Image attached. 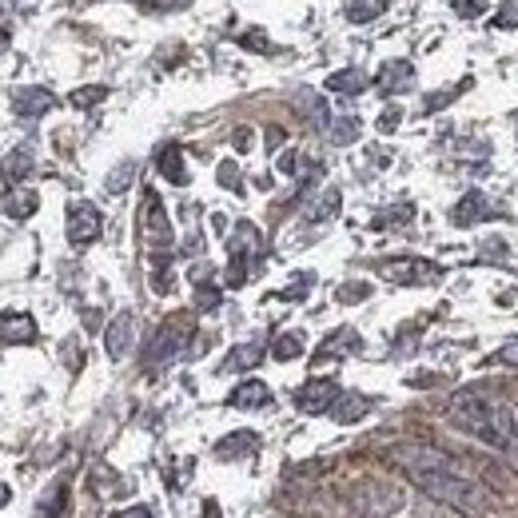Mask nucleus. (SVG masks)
<instances>
[{"label":"nucleus","mask_w":518,"mask_h":518,"mask_svg":"<svg viewBox=\"0 0 518 518\" xmlns=\"http://www.w3.org/2000/svg\"><path fill=\"white\" fill-rule=\"evenodd\" d=\"M447 415L463 435H471V439H479V443H487V447H495L503 455L518 451L515 411L503 399H495L487 391H459L451 399Z\"/></svg>","instance_id":"obj_1"},{"label":"nucleus","mask_w":518,"mask_h":518,"mask_svg":"<svg viewBox=\"0 0 518 518\" xmlns=\"http://www.w3.org/2000/svg\"><path fill=\"white\" fill-rule=\"evenodd\" d=\"M427 499H435V503H443V507H451V511H459V515H487L499 499H495V491H487L475 475H447V471H403Z\"/></svg>","instance_id":"obj_2"},{"label":"nucleus","mask_w":518,"mask_h":518,"mask_svg":"<svg viewBox=\"0 0 518 518\" xmlns=\"http://www.w3.org/2000/svg\"><path fill=\"white\" fill-rule=\"evenodd\" d=\"M140 236H144V248H148L152 263H156V267H168L172 248H176V236H172V220H168V212H164V204H160V196H156L152 188L144 192ZM156 267H152V271H156Z\"/></svg>","instance_id":"obj_3"},{"label":"nucleus","mask_w":518,"mask_h":518,"mask_svg":"<svg viewBox=\"0 0 518 518\" xmlns=\"http://www.w3.org/2000/svg\"><path fill=\"white\" fill-rule=\"evenodd\" d=\"M391 459L403 467V471H447V475H471L467 463H459L451 451H439V447H427V443H407V447H395Z\"/></svg>","instance_id":"obj_4"},{"label":"nucleus","mask_w":518,"mask_h":518,"mask_svg":"<svg viewBox=\"0 0 518 518\" xmlns=\"http://www.w3.org/2000/svg\"><path fill=\"white\" fill-rule=\"evenodd\" d=\"M104 232V220H100V208L88 204V200H72L68 204V244L72 248H88L96 244Z\"/></svg>","instance_id":"obj_5"},{"label":"nucleus","mask_w":518,"mask_h":518,"mask_svg":"<svg viewBox=\"0 0 518 518\" xmlns=\"http://www.w3.org/2000/svg\"><path fill=\"white\" fill-rule=\"evenodd\" d=\"M379 275L383 279H391V283H407V287H423V283H435L439 275H443V267L439 263H431V259H383L379 263Z\"/></svg>","instance_id":"obj_6"},{"label":"nucleus","mask_w":518,"mask_h":518,"mask_svg":"<svg viewBox=\"0 0 518 518\" xmlns=\"http://www.w3.org/2000/svg\"><path fill=\"white\" fill-rule=\"evenodd\" d=\"M188 335H192V323H188V319H168V323L156 331L152 347H148V363H152V367H168V363L184 351Z\"/></svg>","instance_id":"obj_7"},{"label":"nucleus","mask_w":518,"mask_h":518,"mask_svg":"<svg viewBox=\"0 0 518 518\" xmlns=\"http://www.w3.org/2000/svg\"><path fill=\"white\" fill-rule=\"evenodd\" d=\"M343 391H339V383L335 379H323V375H315V379H307L299 391H295V407L303 411V415H327L331 407H335V399H339Z\"/></svg>","instance_id":"obj_8"},{"label":"nucleus","mask_w":518,"mask_h":518,"mask_svg":"<svg viewBox=\"0 0 518 518\" xmlns=\"http://www.w3.org/2000/svg\"><path fill=\"white\" fill-rule=\"evenodd\" d=\"M132 347H136V315L132 311H120L108 323V331H104V351H108L112 363H124L132 355Z\"/></svg>","instance_id":"obj_9"},{"label":"nucleus","mask_w":518,"mask_h":518,"mask_svg":"<svg viewBox=\"0 0 518 518\" xmlns=\"http://www.w3.org/2000/svg\"><path fill=\"white\" fill-rule=\"evenodd\" d=\"M56 108V96L48 92V88H16L12 92V112L20 116V120H40V116H48Z\"/></svg>","instance_id":"obj_10"},{"label":"nucleus","mask_w":518,"mask_h":518,"mask_svg":"<svg viewBox=\"0 0 518 518\" xmlns=\"http://www.w3.org/2000/svg\"><path fill=\"white\" fill-rule=\"evenodd\" d=\"M0 343H16V347L36 343V319L28 311H4L0 315Z\"/></svg>","instance_id":"obj_11"},{"label":"nucleus","mask_w":518,"mask_h":518,"mask_svg":"<svg viewBox=\"0 0 518 518\" xmlns=\"http://www.w3.org/2000/svg\"><path fill=\"white\" fill-rule=\"evenodd\" d=\"M355 351H359V335H355L351 327H339V331H331V335L323 339V347L315 351V367H319V363L347 359V355H355Z\"/></svg>","instance_id":"obj_12"},{"label":"nucleus","mask_w":518,"mask_h":518,"mask_svg":"<svg viewBox=\"0 0 518 518\" xmlns=\"http://www.w3.org/2000/svg\"><path fill=\"white\" fill-rule=\"evenodd\" d=\"M411 84H415V64H411V60H391V64H383V72H379V80H375V88L387 92V96H399V92H407Z\"/></svg>","instance_id":"obj_13"},{"label":"nucleus","mask_w":518,"mask_h":518,"mask_svg":"<svg viewBox=\"0 0 518 518\" xmlns=\"http://www.w3.org/2000/svg\"><path fill=\"white\" fill-rule=\"evenodd\" d=\"M228 407L236 411H259V407H271V387L263 379H244L232 395H228Z\"/></svg>","instance_id":"obj_14"},{"label":"nucleus","mask_w":518,"mask_h":518,"mask_svg":"<svg viewBox=\"0 0 518 518\" xmlns=\"http://www.w3.org/2000/svg\"><path fill=\"white\" fill-rule=\"evenodd\" d=\"M36 208H40V196L32 192V188H24V184H16V188H8L4 192V204H0V212L8 216V220H28V216H36Z\"/></svg>","instance_id":"obj_15"},{"label":"nucleus","mask_w":518,"mask_h":518,"mask_svg":"<svg viewBox=\"0 0 518 518\" xmlns=\"http://www.w3.org/2000/svg\"><path fill=\"white\" fill-rule=\"evenodd\" d=\"M156 168H160V176L168 184H176V188L188 184V164H184V148L180 144H164L160 156H156Z\"/></svg>","instance_id":"obj_16"},{"label":"nucleus","mask_w":518,"mask_h":518,"mask_svg":"<svg viewBox=\"0 0 518 518\" xmlns=\"http://www.w3.org/2000/svg\"><path fill=\"white\" fill-rule=\"evenodd\" d=\"M367 411H371V399H367V395H359V391H343V395L335 399V407H331V419L347 427V423H359Z\"/></svg>","instance_id":"obj_17"},{"label":"nucleus","mask_w":518,"mask_h":518,"mask_svg":"<svg viewBox=\"0 0 518 518\" xmlns=\"http://www.w3.org/2000/svg\"><path fill=\"white\" fill-rule=\"evenodd\" d=\"M495 216V208H491V200L483 196V192H471V196H463V204L455 208V224L463 228V224H479V220H491Z\"/></svg>","instance_id":"obj_18"},{"label":"nucleus","mask_w":518,"mask_h":518,"mask_svg":"<svg viewBox=\"0 0 518 518\" xmlns=\"http://www.w3.org/2000/svg\"><path fill=\"white\" fill-rule=\"evenodd\" d=\"M327 88H331V92H339V96H359V92H367V88H371V76H367V72H359V68H343V72L327 76Z\"/></svg>","instance_id":"obj_19"},{"label":"nucleus","mask_w":518,"mask_h":518,"mask_svg":"<svg viewBox=\"0 0 518 518\" xmlns=\"http://www.w3.org/2000/svg\"><path fill=\"white\" fill-rule=\"evenodd\" d=\"M32 164H36V160H32V152H28V148H16V152H8V156H4V164H0V176H4V184H8V188H16V184H20V180L32 172Z\"/></svg>","instance_id":"obj_20"},{"label":"nucleus","mask_w":518,"mask_h":518,"mask_svg":"<svg viewBox=\"0 0 518 518\" xmlns=\"http://www.w3.org/2000/svg\"><path fill=\"white\" fill-rule=\"evenodd\" d=\"M267 355V347L252 339V343H240V347H232V355L224 359V371H252L259 359Z\"/></svg>","instance_id":"obj_21"},{"label":"nucleus","mask_w":518,"mask_h":518,"mask_svg":"<svg viewBox=\"0 0 518 518\" xmlns=\"http://www.w3.org/2000/svg\"><path fill=\"white\" fill-rule=\"evenodd\" d=\"M307 351V339L299 335V331H283V335H275V343H271V359L275 363H291V359H299Z\"/></svg>","instance_id":"obj_22"},{"label":"nucleus","mask_w":518,"mask_h":518,"mask_svg":"<svg viewBox=\"0 0 518 518\" xmlns=\"http://www.w3.org/2000/svg\"><path fill=\"white\" fill-rule=\"evenodd\" d=\"M64 507H68V479H56L44 495H40V518H60L64 515Z\"/></svg>","instance_id":"obj_23"},{"label":"nucleus","mask_w":518,"mask_h":518,"mask_svg":"<svg viewBox=\"0 0 518 518\" xmlns=\"http://www.w3.org/2000/svg\"><path fill=\"white\" fill-rule=\"evenodd\" d=\"M383 8H387V0H351L347 4V20L351 24H371V20L383 16Z\"/></svg>","instance_id":"obj_24"},{"label":"nucleus","mask_w":518,"mask_h":518,"mask_svg":"<svg viewBox=\"0 0 518 518\" xmlns=\"http://www.w3.org/2000/svg\"><path fill=\"white\" fill-rule=\"evenodd\" d=\"M248 451H256V435H252V431L228 435V439L216 447V455H220V459H236V455H248Z\"/></svg>","instance_id":"obj_25"},{"label":"nucleus","mask_w":518,"mask_h":518,"mask_svg":"<svg viewBox=\"0 0 518 518\" xmlns=\"http://www.w3.org/2000/svg\"><path fill=\"white\" fill-rule=\"evenodd\" d=\"M327 132H331L335 144H351V140H359V120L355 116H339V120L327 124Z\"/></svg>","instance_id":"obj_26"},{"label":"nucleus","mask_w":518,"mask_h":518,"mask_svg":"<svg viewBox=\"0 0 518 518\" xmlns=\"http://www.w3.org/2000/svg\"><path fill=\"white\" fill-rule=\"evenodd\" d=\"M100 100H108V88L104 84H88V88H76L72 92V108H96Z\"/></svg>","instance_id":"obj_27"},{"label":"nucleus","mask_w":518,"mask_h":518,"mask_svg":"<svg viewBox=\"0 0 518 518\" xmlns=\"http://www.w3.org/2000/svg\"><path fill=\"white\" fill-rule=\"evenodd\" d=\"M335 212H339V192L331 188V192H323V200H319V204L307 212V220H315V224H319V220H331Z\"/></svg>","instance_id":"obj_28"},{"label":"nucleus","mask_w":518,"mask_h":518,"mask_svg":"<svg viewBox=\"0 0 518 518\" xmlns=\"http://www.w3.org/2000/svg\"><path fill=\"white\" fill-rule=\"evenodd\" d=\"M367 295H371V287H367L363 279H355V283H343V287L335 291V299H339V303H359V299H367Z\"/></svg>","instance_id":"obj_29"},{"label":"nucleus","mask_w":518,"mask_h":518,"mask_svg":"<svg viewBox=\"0 0 518 518\" xmlns=\"http://www.w3.org/2000/svg\"><path fill=\"white\" fill-rule=\"evenodd\" d=\"M132 176H136V164H120V168L108 176V184H104V188H108V192H124V188L132 184Z\"/></svg>","instance_id":"obj_30"},{"label":"nucleus","mask_w":518,"mask_h":518,"mask_svg":"<svg viewBox=\"0 0 518 518\" xmlns=\"http://www.w3.org/2000/svg\"><path fill=\"white\" fill-rule=\"evenodd\" d=\"M311 283H315V275H311V271H303V275H295V283H291V287H283V291H279V299H303V295L311 291Z\"/></svg>","instance_id":"obj_31"},{"label":"nucleus","mask_w":518,"mask_h":518,"mask_svg":"<svg viewBox=\"0 0 518 518\" xmlns=\"http://www.w3.org/2000/svg\"><path fill=\"white\" fill-rule=\"evenodd\" d=\"M196 307H200V311H216V307H220V287L196 283Z\"/></svg>","instance_id":"obj_32"},{"label":"nucleus","mask_w":518,"mask_h":518,"mask_svg":"<svg viewBox=\"0 0 518 518\" xmlns=\"http://www.w3.org/2000/svg\"><path fill=\"white\" fill-rule=\"evenodd\" d=\"M491 363H495V367H518V339L503 343V347L491 355Z\"/></svg>","instance_id":"obj_33"},{"label":"nucleus","mask_w":518,"mask_h":518,"mask_svg":"<svg viewBox=\"0 0 518 518\" xmlns=\"http://www.w3.org/2000/svg\"><path fill=\"white\" fill-rule=\"evenodd\" d=\"M491 24H495V28H518V0H507Z\"/></svg>","instance_id":"obj_34"},{"label":"nucleus","mask_w":518,"mask_h":518,"mask_svg":"<svg viewBox=\"0 0 518 518\" xmlns=\"http://www.w3.org/2000/svg\"><path fill=\"white\" fill-rule=\"evenodd\" d=\"M192 0H144L140 8L144 12H176V8H188Z\"/></svg>","instance_id":"obj_35"},{"label":"nucleus","mask_w":518,"mask_h":518,"mask_svg":"<svg viewBox=\"0 0 518 518\" xmlns=\"http://www.w3.org/2000/svg\"><path fill=\"white\" fill-rule=\"evenodd\" d=\"M220 184H224V188H236V192H240V168H236L232 160H228V164H220Z\"/></svg>","instance_id":"obj_36"},{"label":"nucleus","mask_w":518,"mask_h":518,"mask_svg":"<svg viewBox=\"0 0 518 518\" xmlns=\"http://www.w3.org/2000/svg\"><path fill=\"white\" fill-rule=\"evenodd\" d=\"M451 4L459 8V16H479L487 8V0H451Z\"/></svg>","instance_id":"obj_37"},{"label":"nucleus","mask_w":518,"mask_h":518,"mask_svg":"<svg viewBox=\"0 0 518 518\" xmlns=\"http://www.w3.org/2000/svg\"><path fill=\"white\" fill-rule=\"evenodd\" d=\"M112 518H156V511L152 507H128V511H120V515Z\"/></svg>","instance_id":"obj_38"},{"label":"nucleus","mask_w":518,"mask_h":518,"mask_svg":"<svg viewBox=\"0 0 518 518\" xmlns=\"http://www.w3.org/2000/svg\"><path fill=\"white\" fill-rule=\"evenodd\" d=\"M395 124H399V112H383V120H379V128H383V132H391Z\"/></svg>","instance_id":"obj_39"},{"label":"nucleus","mask_w":518,"mask_h":518,"mask_svg":"<svg viewBox=\"0 0 518 518\" xmlns=\"http://www.w3.org/2000/svg\"><path fill=\"white\" fill-rule=\"evenodd\" d=\"M4 503H12V487H8V483H0V507H4Z\"/></svg>","instance_id":"obj_40"},{"label":"nucleus","mask_w":518,"mask_h":518,"mask_svg":"<svg viewBox=\"0 0 518 518\" xmlns=\"http://www.w3.org/2000/svg\"><path fill=\"white\" fill-rule=\"evenodd\" d=\"M4 44H8V28H0V48H4Z\"/></svg>","instance_id":"obj_41"},{"label":"nucleus","mask_w":518,"mask_h":518,"mask_svg":"<svg viewBox=\"0 0 518 518\" xmlns=\"http://www.w3.org/2000/svg\"><path fill=\"white\" fill-rule=\"evenodd\" d=\"M515 431H518V411H515Z\"/></svg>","instance_id":"obj_42"}]
</instances>
